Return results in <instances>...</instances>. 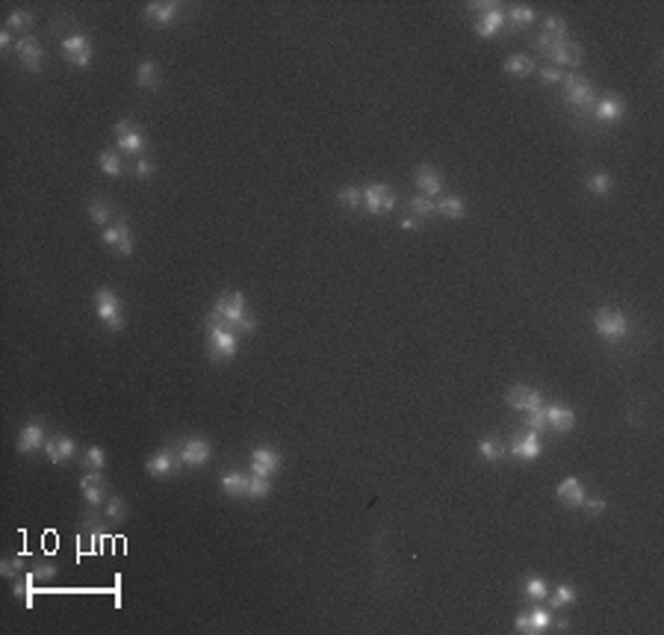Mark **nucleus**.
<instances>
[{
	"label": "nucleus",
	"instance_id": "nucleus-1",
	"mask_svg": "<svg viewBox=\"0 0 664 635\" xmlns=\"http://www.w3.org/2000/svg\"><path fill=\"white\" fill-rule=\"evenodd\" d=\"M213 313L219 316L222 322H227V325L239 328L242 334H251V331H257V320H254V313L248 310V305H245V296H242V293H225L222 298H215V308H213Z\"/></svg>",
	"mask_w": 664,
	"mask_h": 635
},
{
	"label": "nucleus",
	"instance_id": "nucleus-2",
	"mask_svg": "<svg viewBox=\"0 0 664 635\" xmlns=\"http://www.w3.org/2000/svg\"><path fill=\"white\" fill-rule=\"evenodd\" d=\"M207 343H210V358L213 361H230L239 352V337L237 328L222 322L215 313L207 316Z\"/></svg>",
	"mask_w": 664,
	"mask_h": 635
},
{
	"label": "nucleus",
	"instance_id": "nucleus-3",
	"mask_svg": "<svg viewBox=\"0 0 664 635\" xmlns=\"http://www.w3.org/2000/svg\"><path fill=\"white\" fill-rule=\"evenodd\" d=\"M95 313L97 320L104 322V328L109 331H121L124 328V308H121V296L112 287H97L95 290Z\"/></svg>",
	"mask_w": 664,
	"mask_h": 635
},
{
	"label": "nucleus",
	"instance_id": "nucleus-4",
	"mask_svg": "<svg viewBox=\"0 0 664 635\" xmlns=\"http://www.w3.org/2000/svg\"><path fill=\"white\" fill-rule=\"evenodd\" d=\"M538 51L550 57V59L555 62V69H558V65L579 69V65H582V59H585L582 47H579L576 42H570V39H550V36H543V33H540V39H538Z\"/></svg>",
	"mask_w": 664,
	"mask_h": 635
},
{
	"label": "nucleus",
	"instance_id": "nucleus-5",
	"mask_svg": "<svg viewBox=\"0 0 664 635\" xmlns=\"http://www.w3.org/2000/svg\"><path fill=\"white\" fill-rule=\"evenodd\" d=\"M470 9L478 12L473 27H475V33H478L481 39H493L496 33H499V30L508 24L505 9H502L499 4H493V0H478V4H470Z\"/></svg>",
	"mask_w": 664,
	"mask_h": 635
},
{
	"label": "nucleus",
	"instance_id": "nucleus-6",
	"mask_svg": "<svg viewBox=\"0 0 664 635\" xmlns=\"http://www.w3.org/2000/svg\"><path fill=\"white\" fill-rule=\"evenodd\" d=\"M593 328H596L600 337L617 343V340H623L626 334H629V320H626V313L617 310V308H603V310H596V316H593Z\"/></svg>",
	"mask_w": 664,
	"mask_h": 635
},
{
	"label": "nucleus",
	"instance_id": "nucleus-7",
	"mask_svg": "<svg viewBox=\"0 0 664 635\" xmlns=\"http://www.w3.org/2000/svg\"><path fill=\"white\" fill-rule=\"evenodd\" d=\"M564 98H567V104L576 107V110H591L593 101H596V89L588 77H579V74H564Z\"/></svg>",
	"mask_w": 664,
	"mask_h": 635
},
{
	"label": "nucleus",
	"instance_id": "nucleus-8",
	"mask_svg": "<svg viewBox=\"0 0 664 635\" xmlns=\"http://www.w3.org/2000/svg\"><path fill=\"white\" fill-rule=\"evenodd\" d=\"M62 57L69 59L71 69H89L92 65V42L83 36V33H71V36H65L62 39Z\"/></svg>",
	"mask_w": 664,
	"mask_h": 635
},
{
	"label": "nucleus",
	"instance_id": "nucleus-9",
	"mask_svg": "<svg viewBox=\"0 0 664 635\" xmlns=\"http://www.w3.org/2000/svg\"><path fill=\"white\" fill-rule=\"evenodd\" d=\"M396 207V192L387 183H369L363 187V210L369 216H381V213H390Z\"/></svg>",
	"mask_w": 664,
	"mask_h": 635
},
{
	"label": "nucleus",
	"instance_id": "nucleus-10",
	"mask_svg": "<svg viewBox=\"0 0 664 635\" xmlns=\"http://www.w3.org/2000/svg\"><path fill=\"white\" fill-rule=\"evenodd\" d=\"M115 142H119L121 148V154H130V157H139L145 151V133L136 127V122H130V119H121L119 124H115Z\"/></svg>",
	"mask_w": 664,
	"mask_h": 635
},
{
	"label": "nucleus",
	"instance_id": "nucleus-11",
	"mask_svg": "<svg viewBox=\"0 0 664 635\" xmlns=\"http://www.w3.org/2000/svg\"><path fill=\"white\" fill-rule=\"evenodd\" d=\"M505 402L511 408L528 414V411L543 408V393L538 388H528V384H514V388H508V393H505Z\"/></svg>",
	"mask_w": 664,
	"mask_h": 635
},
{
	"label": "nucleus",
	"instance_id": "nucleus-12",
	"mask_svg": "<svg viewBox=\"0 0 664 635\" xmlns=\"http://www.w3.org/2000/svg\"><path fill=\"white\" fill-rule=\"evenodd\" d=\"M177 458H180V464H186V467H204L213 458V446L204 438H186L184 443L177 446Z\"/></svg>",
	"mask_w": 664,
	"mask_h": 635
},
{
	"label": "nucleus",
	"instance_id": "nucleus-13",
	"mask_svg": "<svg viewBox=\"0 0 664 635\" xmlns=\"http://www.w3.org/2000/svg\"><path fill=\"white\" fill-rule=\"evenodd\" d=\"M591 112H593L596 122H603V124H617L623 115H626V101H623V98H617V95H603V98H596V101H593Z\"/></svg>",
	"mask_w": 664,
	"mask_h": 635
},
{
	"label": "nucleus",
	"instance_id": "nucleus-14",
	"mask_svg": "<svg viewBox=\"0 0 664 635\" xmlns=\"http://www.w3.org/2000/svg\"><path fill=\"white\" fill-rule=\"evenodd\" d=\"M80 491H83V499H86L89 508H104V503H107V479L101 476V470H89L86 476H83Z\"/></svg>",
	"mask_w": 664,
	"mask_h": 635
},
{
	"label": "nucleus",
	"instance_id": "nucleus-15",
	"mask_svg": "<svg viewBox=\"0 0 664 635\" xmlns=\"http://www.w3.org/2000/svg\"><path fill=\"white\" fill-rule=\"evenodd\" d=\"M543 414H546V429H552L555 434H567L576 426V411L561 405V402H543Z\"/></svg>",
	"mask_w": 664,
	"mask_h": 635
},
{
	"label": "nucleus",
	"instance_id": "nucleus-16",
	"mask_svg": "<svg viewBox=\"0 0 664 635\" xmlns=\"http://www.w3.org/2000/svg\"><path fill=\"white\" fill-rule=\"evenodd\" d=\"M413 180H417V190H420V195H425V198H440L443 195V175H440V169H434V165H417V172H413Z\"/></svg>",
	"mask_w": 664,
	"mask_h": 635
},
{
	"label": "nucleus",
	"instance_id": "nucleus-17",
	"mask_svg": "<svg viewBox=\"0 0 664 635\" xmlns=\"http://www.w3.org/2000/svg\"><path fill=\"white\" fill-rule=\"evenodd\" d=\"M511 455L514 458H520V461H535L540 455V434L538 431H517L514 434V441H511Z\"/></svg>",
	"mask_w": 664,
	"mask_h": 635
},
{
	"label": "nucleus",
	"instance_id": "nucleus-18",
	"mask_svg": "<svg viewBox=\"0 0 664 635\" xmlns=\"http://www.w3.org/2000/svg\"><path fill=\"white\" fill-rule=\"evenodd\" d=\"M15 54H18L21 65L27 71H42V59H45V51H42V45L32 39V36H21L18 42H15Z\"/></svg>",
	"mask_w": 664,
	"mask_h": 635
},
{
	"label": "nucleus",
	"instance_id": "nucleus-19",
	"mask_svg": "<svg viewBox=\"0 0 664 635\" xmlns=\"http://www.w3.org/2000/svg\"><path fill=\"white\" fill-rule=\"evenodd\" d=\"M145 470L151 473L154 479L174 476L180 470V458H177V453H172V449H160V453H154L151 458L145 461Z\"/></svg>",
	"mask_w": 664,
	"mask_h": 635
},
{
	"label": "nucleus",
	"instance_id": "nucleus-20",
	"mask_svg": "<svg viewBox=\"0 0 664 635\" xmlns=\"http://www.w3.org/2000/svg\"><path fill=\"white\" fill-rule=\"evenodd\" d=\"M280 470V455L275 453V449L269 446H257L251 449V473L254 476H263V479H269Z\"/></svg>",
	"mask_w": 664,
	"mask_h": 635
},
{
	"label": "nucleus",
	"instance_id": "nucleus-21",
	"mask_svg": "<svg viewBox=\"0 0 664 635\" xmlns=\"http://www.w3.org/2000/svg\"><path fill=\"white\" fill-rule=\"evenodd\" d=\"M104 245L115 248L119 255H133V233L127 228V222H115V225H107L104 228Z\"/></svg>",
	"mask_w": 664,
	"mask_h": 635
},
{
	"label": "nucleus",
	"instance_id": "nucleus-22",
	"mask_svg": "<svg viewBox=\"0 0 664 635\" xmlns=\"http://www.w3.org/2000/svg\"><path fill=\"white\" fill-rule=\"evenodd\" d=\"M45 453H47V458H51V464H69L77 453V441L71 438V434H57V438H51L45 443Z\"/></svg>",
	"mask_w": 664,
	"mask_h": 635
},
{
	"label": "nucleus",
	"instance_id": "nucleus-23",
	"mask_svg": "<svg viewBox=\"0 0 664 635\" xmlns=\"http://www.w3.org/2000/svg\"><path fill=\"white\" fill-rule=\"evenodd\" d=\"M177 4H169V0H154V4H148L142 9V18L148 24H157V27H169L174 18H177Z\"/></svg>",
	"mask_w": 664,
	"mask_h": 635
},
{
	"label": "nucleus",
	"instance_id": "nucleus-24",
	"mask_svg": "<svg viewBox=\"0 0 664 635\" xmlns=\"http://www.w3.org/2000/svg\"><path fill=\"white\" fill-rule=\"evenodd\" d=\"M45 443H47V434H45L42 423H27L18 434V453L21 455H32L36 449H45Z\"/></svg>",
	"mask_w": 664,
	"mask_h": 635
},
{
	"label": "nucleus",
	"instance_id": "nucleus-25",
	"mask_svg": "<svg viewBox=\"0 0 664 635\" xmlns=\"http://www.w3.org/2000/svg\"><path fill=\"white\" fill-rule=\"evenodd\" d=\"M555 496L561 499L564 506H570V508H579L588 499V494H585V484L579 482L576 476H570V479H561L558 482V488H555Z\"/></svg>",
	"mask_w": 664,
	"mask_h": 635
},
{
	"label": "nucleus",
	"instance_id": "nucleus-26",
	"mask_svg": "<svg viewBox=\"0 0 664 635\" xmlns=\"http://www.w3.org/2000/svg\"><path fill=\"white\" fill-rule=\"evenodd\" d=\"M437 213L443 216V219L458 222V219L467 216V202H463L461 195H443V198H437Z\"/></svg>",
	"mask_w": 664,
	"mask_h": 635
},
{
	"label": "nucleus",
	"instance_id": "nucleus-27",
	"mask_svg": "<svg viewBox=\"0 0 664 635\" xmlns=\"http://www.w3.org/2000/svg\"><path fill=\"white\" fill-rule=\"evenodd\" d=\"M36 573H21L18 579H12V591L21 600L27 609H32V597H36Z\"/></svg>",
	"mask_w": 664,
	"mask_h": 635
},
{
	"label": "nucleus",
	"instance_id": "nucleus-28",
	"mask_svg": "<svg viewBox=\"0 0 664 635\" xmlns=\"http://www.w3.org/2000/svg\"><path fill=\"white\" fill-rule=\"evenodd\" d=\"M219 488H222V494H227V496H245L248 476L239 473V470H227V473L219 479Z\"/></svg>",
	"mask_w": 664,
	"mask_h": 635
},
{
	"label": "nucleus",
	"instance_id": "nucleus-29",
	"mask_svg": "<svg viewBox=\"0 0 664 635\" xmlns=\"http://www.w3.org/2000/svg\"><path fill=\"white\" fill-rule=\"evenodd\" d=\"M505 71L514 74V77H528V74H535L538 71V62L526 57V54H514L505 59Z\"/></svg>",
	"mask_w": 664,
	"mask_h": 635
},
{
	"label": "nucleus",
	"instance_id": "nucleus-30",
	"mask_svg": "<svg viewBox=\"0 0 664 635\" xmlns=\"http://www.w3.org/2000/svg\"><path fill=\"white\" fill-rule=\"evenodd\" d=\"M136 83H139V89H157V86H160V69H157L151 59H142V62H139Z\"/></svg>",
	"mask_w": 664,
	"mask_h": 635
},
{
	"label": "nucleus",
	"instance_id": "nucleus-31",
	"mask_svg": "<svg viewBox=\"0 0 664 635\" xmlns=\"http://www.w3.org/2000/svg\"><path fill=\"white\" fill-rule=\"evenodd\" d=\"M478 453H481V458L485 461H499L502 455H505V446H502V441L496 438V434H485V438L478 441Z\"/></svg>",
	"mask_w": 664,
	"mask_h": 635
},
{
	"label": "nucleus",
	"instance_id": "nucleus-32",
	"mask_svg": "<svg viewBox=\"0 0 664 635\" xmlns=\"http://www.w3.org/2000/svg\"><path fill=\"white\" fill-rule=\"evenodd\" d=\"M552 627V612L543 609V606H535L528 612V635H538V632H546Z\"/></svg>",
	"mask_w": 664,
	"mask_h": 635
},
{
	"label": "nucleus",
	"instance_id": "nucleus-33",
	"mask_svg": "<svg viewBox=\"0 0 664 635\" xmlns=\"http://www.w3.org/2000/svg\"><path fill=\"white\" fill-rule=\"evenodd\" d=\"M523 591H526V597H528V600H535V603H540V600H546V594H550V585H546V579H543V576L531 573V576H526V579H523Z\"/></svg>",
	"mask_w": 664,
	"mask_h": 635
},
{
	"label": "nucleus",
	"instance_id": "nucleus-34",
	"mask_svg": "<svg viewBox=\"0 0 664 635\" xmlns=\"http://www.w3.org/2000/svg\"><path fill=\"white\" fill-rule=\"evenodd\" d=\"M585 187H588V192H593V195H608L611 187H614V180H611L608 172H591V175L585 177Z\"/></svg>",
	"mask_w": 664,
	"mask_h": 635
},
{
	"label": "nucleus",
	"instance_id": "nucleus-35",
	"mask_svg": "<svg viewBox=\"0 0 664 635\" xmlns=\"http://www.w3.org/2000/svg\"><path fill=\"white\" fill-rule=\"evenodd\" d=\"M97 165H101V172L107 177H121V172H124L121 157L115 154V151H101V154H97Z\"/></svg>",
	"mask_w": 664,
	"mask_h": 635
},
{
	"label": "nucleus",
	"instance_id": "nucleus-36",
	"mask_svg": "<svg viewBox=\"0 0 664 635\" xmlns=\"http://www.w3.org/2000/svg\"><path fill=\"white\" fill-rule=\"evenodd\" d=\"M576 600H579V591L573 588V585H558L552 600H550V606L552 609H567V606H576Z\"/></svg>",
	"mask_w": 664,
	"mask_h": 635
},
{
	"label": "nucleus",
	"instance_id": "nucleus-37",
	"mask_svg": "<svg viewBox=\"0 0 664 635\" xmlns=\"http://www.w3.org/2000/svg\"><path fill=\"white\" fill-rule=\"evenodd\" d=\"M104 517L109 523H121L124 517H127V503L121 496H107V503H104Z\"/></svg>",
	"mask_w": 664,
	"mask_h": 635
},
{
	"label": "nucleus",
	"instance_id": "nucleus-38",
	"mask_svg": "<svg viewBox=\"0 0 664 635\" xmlns=\"http://www.w3.org/2000/svg\"><path fill=\"white\" fill-rule=\"evenodd\" d=\"M272 494V484H269V479H263V476H248V488H245V496L248 499H266Z\"/></svg>",
	"mask_w": 664,
	"mask_h": 635
},
{
	"label": "nucleus",
	"instance_id": "nucleus-39",
	"mask_svg": "<svg viewBox=\"0 0 664 635\" xmlns=\"http://www.w3.org/2000/svg\"><path fill=\"white\" fill-rule=\"evenodd\" d=\"M408 207H410L413 216H422V219L437 216V202H431V198H425V195H413L410 202H408Z\"/></svg>",
	"mask_w": 664,
	"mask_h": 635
},
{
	"label": "nucleus",
	"instance_id": "nucleus-40",
	"mask_svg": "<svg viewBox=\"0 0 664 635\" xmlns=\"http://www.w3.org/2000/svg\"><path fill=\"white\" fill-rule=\"evenodd\" d=\"M505 15H508V24H511V27H528L531 21L538 18V12L531 9V6H511Z\"/></svg>",
	"mask_w": 664,
	"mask_h": 635
},
{
	"label": "nucleus",
	"instance_id": "nucleus-41",
	"mask_svg": "<svg viewBox=\"0 0 664 635\" xmlns=\"http://www.w3.org/2000/svg\"><path fill=\"white\" fill-rule=\"evenodd\" d=\"M337 202H340V207H345V210H357V207H363V190H357V187H343V190L337 192Z\"/></svg>",
	"mask_w": 664,
	"mask_h": 635
},
{
	"label": "nucleus",
	"instance_id": "nucleus-42",
	"mask_svg": "<svg viewBox=\"0 0 664 635\" xmlns=\"http://www.w3.org/2000/svg\"><path fill=\"white\" fill-rule=\"evenodd\" d=\"M567 21L561 18V15H550V18L543 21V36H550V39H567Z\"/></svg>",
	"mask_w": 664,
	"mask_h": 635
},
{
	"label": "nucleus",
	"instance_id": "nucleus-43",
	"mask_svg": "<svg viewBox=\"0 0 664 635\" xmlns=\"http://www.w3.org/2000/svg\"><path fill=\"white\" fill-rule=\"evenodd\" d=\"M83 464L89 467V470H104L107 467V453L101 446H89L86 453H83Z\"/></svg>",
	"mask_w": 664,
	"mask_h": 635
},
{
	"label": "nucleus",
	"instance_id": "nucleus-44",
	"mask_svg": "<svg viewBox=\"0 0 664 635\" xmlns=\"http://www.w3.org/2000/svg\"><path fill=\"white\" fill-rule=\"evenodd\" d=\"M109 207H107V202H101V198H95V202H89V219L95 222V225H109Z\"/></svg>",
	"mask_w": 664,
	"mask_h": 635
},
{
	"label": "nucleus",
	"instance_id": "nucleus-45",
	"mask_svg": "<svg viewBox=\"0 0 664 635\" xmlns=\"http://www.w3.org/2000/svg\"><path fill=\"white\" fill-rule=\"evenodd\" d=\"M0 573H4L6 579H18L24 573V556H12L6 561H0Z\"/></svg>",
	"mask_w": 664,
	"mask_h": 635
},
{
	"label": "nucleus",
	"instance_id": "nucleus-46",
	"mask_svg": "<svg viewBox=\"0 0 664 635\" xmlns=\"http://www.w3.org/2000/svg\"><path fill=\"white\" fill-rule=\"evenodd\" d=\"M6 24H9V30H27V27L32 24V15L24 12V9H12L9 18H6Z\"/></svg>",
	"mask_w": 664,
	"mask_h": 635
},
{
	"label": "nucleus",
	"instance_id": "nucleus-47",
	"mask_svg": "<svg viewBox=\"0 0 664 635\" xmlns=\"http://www.w3.org/2000/svg\"><path fill=\"white\" fill-rule=\"evenodd\" d=\"M526 429H531V431H546V414H543V408H538V411H528L526 414Z\"/></svg>",
	"mask_w": 664,
	"mask_h": 635
},
{
	"label": "nucleus",
	"instance_id": "nucleus-48",
	"mask_svg": "<svg viewBox=\"0 0 664 635\" xmlns=\"http://www.w3.org/2000/svg\"><path fill=\"white\" fill-rule=\"evenodd\" d=\"M538 77L546 83V86H555V83L564 80V71L555 69V65H543V69H538Z\"/></svg>",
	"mask_w": 664,
	"mask_h": 635
},
{
	"label": "nucleus",
	"instance_id": "nucleus-49",
	"mask_svg": "<svg viewBox=\"0 0 664 635\" xmlns=\"http://www.w3.org/2000/svg\"><path fill=\"white\" fill-rule=\"evenodd\" d=\"M154 172H157V165L148 160V157H139V163H136V177H139V180H151Z\"/></svg>",
	"mask_w": 664,
	"mask_h": 635
},
{
	"label": "nucleus",
	"instance_id": "nucleus-50",
	"mask_svg": "<svg viewBox=\"0 0 664 635\" xmlns=\"http://www.w3.org/2000/svg\"><path fill=\"white\" fill-rule=\"evenodd\" d=\"M582 506H585V511H588L591 517H600V514H603V511L608 508V503H605L603 496H596V499H585Z\"/></svg>",
	"mask_w": 664,
	"mask_h": 635
},
{
	"label": "nucleus",
	"instance_id": "nucleus-51",
	"mask_svg": "<svg viewBox=\"0 0 664 635\" xmlns=\"http://www.w3.org/2000/svg\"><path fill=\"white\" fill-rule=\"evenodd\" d=\"M32 573H36V579H54V576H57V564H51V561H39V564H36V571H32Z\"/></svg>",
	"mask_w": 664,
	"mask_h": 635
},
{
	"label": "nucleus",
	"instance_id": "nucleus-52",
	"mask_svg": "<svg viewBox=\"0 0 664 635\" xmlns=\"http://www.w3.org/2000/svg\"><path fill=\"white\" fill-rule=\"evenodd\" d=\"M398 225H402V231H417V228H420V222L413 219V216H405V219L398 222Z\"/></svg>",
	"mask_w": 664,
	"mask_h": 635
},
{
	"label": "nucleus",
	"instance_id": "nucleus-53",
	"mask_svg": "<svg viewBox=\"0 0 664 635\" xmlns=\"http://www.w3.org/2000/svg\"><path fill=\"white\" fill-rule=\"evenodd\" d=\"M9 45H12V33H9V30H0V47L6 51Z\"/></svg>",
	"mask_w": 664,
	"mask_h": 635
},
{
	"label": "nucleus",
	"instance_id": "nucleus-54",
	"mask_svg": "<svg viewBox=\"0 0 664 635\" xmlns=\"http://www.w3.org/2000/svg\"><path fill=\"white\" fill-rule=\"evenodd\" d=\"M552 627H555L558 632H567V629H570V621H564V617H558V621H555V617H552Z\"/></svg>",
	"mask_w": 664,
	"mask_h": 635
}]
</instances>
